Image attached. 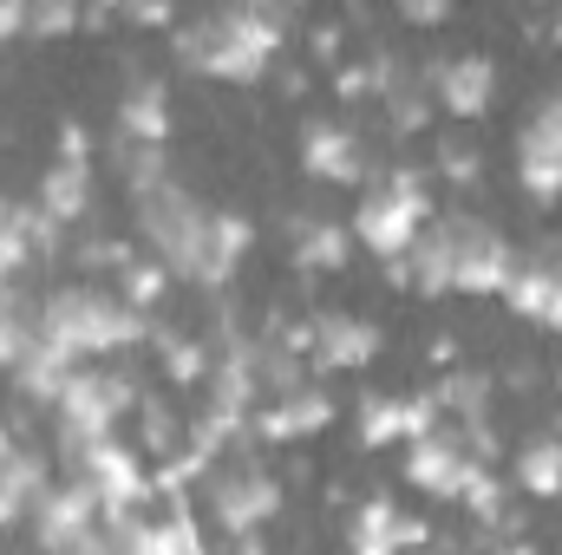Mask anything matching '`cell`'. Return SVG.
Segmentation results:
<instances>
[{"label": "cell", "mask_w": 562, "mask_h": 555, "mask_svg": "<svg viewBox=\"0 0 562 555\" xmlns=\"http://www.w3.org/2000/svg\"><path fill=\"white\" fill-rule=\"evenodd\" d=\"M177 59L210 72V79H229V86H256L269 72V59L281 53V13L269 7H223L216 20H190L170 33Z\"/></svg>", "instance_id": "6da1fadb"}, {"label": "cell", "mask_w": 562, "mask_h": 555, "mask_svg": "<svg viewBox=\"0 0 562 555\" xmlns=\"http://www.w3.org/2000/svg\"><path fill=\"white\" fill-rule=\"evenodd\" d=\"M132 203H138V229L150 236V249H157V262L170 275L196 281V287H229V269L216 262V223L177 177L150 183Z\"/></svg>", "instance_id": "7a4b0ae2"}, {"label": "cell", "mask_w": 562, "mask_h": 555, "mask_svg": "<svg viewBox=\"0 0 562 555\" xmlns=\"http://www.w3.org/2000/svg\"><path fill=\"white\" fill-rule=\"evenodd\" d=\"M33 320H40V333H46L53 347H66L72 360H99V353H119V347L150 340L144 307L119 301V294H105V287H92V281L53 287V294L40 301V314H33Z\"/></svg>", "instance_id": "3957f363"}, {"label": "cell", "mask_w": 562, "mask_h": 555, "mask_svg": "<svg viewBox=\"0 0 562 555\" xmlns=\"http://www.w3.org/2000/svg\"><path fill=\"white\" fill-rule=\"evenodd\" d=\"M431 223V196L413 170H393V177H373L360 190V209H353V242H367L380 262L406 256L413 236Z\"/></svg>", "instance_id": "277c9868"}, {"label": "cell", "mask_w": 562, "mask_h": 555, "mask_svg": "<svg viewBox=\"0 0 562 555\" xmlns=\"http://www.w3.org/2000/svg\"><path fill=\"white\" fill-rule=\"evenodd\" d=\"M138 386L132 380H119V373H79L72 366V380L59 386V399H53V418H59V444H86V438H112L119 431V418L138 412Z\"/></svg>", "instance_id": "5b68a950"}, {"label": "cell", "mask_w": 562, "mask_h": 555, "mask_svg": "<svg viewBox=\"0 0 562 555\" xmlns=\"http://www.w3.org/2000/svg\"><path fill=\"white\" fill-rule=\"evenodd\" d=\"M66 464H72V477H86V484L99 490L105 517H132L138 503H150V477H144L138 451H125V444H119V431H112V438L66 444Z\"/></svg>", "instance_id": "8992f818"}, {"label": "cell", "mask_w": 562, "mask_h": 555, "mask_svg": "<svg viewBox=\"0 0 562 555\" xmlns=\"http://www.w3.org/2000/svg\"><path fill=\"white\" fill-rule=\"evenodd\" d=\"M99 517H105L99 490H92L86 477H72V484L46 490L26 523H33V536H40L46 550H112V536L99 530Z\"/></svg>", "instance_id": "52a82bcc"}, {"label": "cell", "mask_w": 562, "mask_h": 555, "mask_svg": "<svg viewBox=\"0 0 562 555\" xmlns=\"http://www.w3.org/2000/svg\"><path fill=\"white\" fill-rule=\"evenodd\" d=\"M510 275H517L510 242L471 216H451V294H504Z\"/></svg>", "instance_id": "ba28073f"}, {"label": "cell", "mask_w": 562, "mask_h": 555, "mask_svg": "<svg viewBox=\"0 0 562 555\" xmlns=\"http://www.w3.org/2000/svg\"><path fill=\"white\" fill-rule=\"evenodd\" d=\"M210 503H216V523L243 543H256V523L281 517V484L256 464H229L210 477Z\"/></svg>", "instance_id": "9c48e42d"}, {"label": "cell", "mask_w": 562, "mask_h": 555, "mask_svg": "<svg viewBox=\"0 0 562 555\" xmlns=\"http://www.w3.org/2000/svg\"><path fill=\"white\" fill-rule=\"evenodd\" d=\"M425 92H431L438 112H451V118H484L491 99H497V66H491L484 53H458V59H445V66L425 72Z\"/></svg>", "instance_id": "30bf717a"}, {"label": "cell", "mask_w": 562, "mask_h": 555, "mask_svg": "<svg viewBox=\"0 0 562 555\" xmlns=\"http://www.w3.org/2000/svg\"><path fill=\"white\" fill-rule=\"evenodd\" d=\"M334 424V399L321 393V386H288L276 393L262 412H256V431L269 438V444H301V438H314V431H327Z\"/></svg>", "instance_id": "8fae6325"}, {"label": "cell", "mask_w": 562, "mask_h": 555, "mask_svg": "<svg viewBox=\"0 0 562 555\" xmlns=\"http://www.w3.org/2000/svg\"><path fill=\"white\" fill-rule=\"evenodd\" d=\"M464 471H471V451H464L458 438L425 431V438H413V444H406V477L419 484L425 497H438V503H458Z\"/></svg>", "instance_id": "7c38bea8"}, {"label": "cell", "mask_w": 562, "mask_h": 555, "mask_svg": "<svg viewBox=\"0 0 562 555\" xmlns=\"http://www.w3.org/2000/svg\"><path fill=\"white\" fill-rule=\"evenodd\" d=\"M373 353H380V327L373 320H360V314H321L314 320V366L360 373V366H373Z\"/></svg>", "instance_id": "4fadbf2b"}, {"label": "cell", "mask_w": 562, "mask_h": 555, "mask_svg": "<svg viewBox=\"0 0 562 555\" xmlns=\"http://www.w3.org/2000/svg\"><path fill=\"white\" fill-rule=\"evenodd\" d=\"M301 163H307L314 183H334V190H347V183L367 177V163H360V138H353L347 125H327V118H314V125L301 132Z\"/></svg>", "instance_id": "5bb4252c"}, {"label": "cell", "mask_w": 562, "mask_h": 555, "mask_svg": "<svg viewBox=\"0 0 562 555\" xmlns=\"http://www.w3.org/2000/svg\"><path fill=\"white\" fill-rule=\"evenodd\" d=\"M438 393H419V399H367L360 406V438L380 451V444H413L438 424Z\"/></svg>", "instance_id": "9a60e30c"}, {"label": "cell", "mask_w": 562, "mask_h": 555, "mask_svg": "<svg viewBox=\"0 0 562 555\" xmlns=\"http://www.w3.org/2000/svg\"><path fill=\"white\" fill-rule=\"evenodd\" d=\"M347 536H353L360 555H393V550H419V543H431V530H425L419 517H406L393 497H367Z\"/></svg>", "instance_id": "2e32d148"}, {"label": "cell", "mask_w": 562, "mask_h": 555, "mask_svg": "<svg viewBox=\"0 0 562 555\" xmlns=\"http://www.w3.org/2000/svg\"><path fill=\"white\" fill-rule=\"evenodd\" d=\"M46 490H53V471H46L40 451H20V444L0 451V530L20 523V517H33Z\"/></svg>", "instance_id": "e0dca14e"}, {"label": "cell", "mask_w": 562, "mask_h": 555, "mask_svg": "<svg viewBox=\"0 0 562 555\" xmlns=\"http://www.w3.org/2000/svg\"><path fill=\"white\" fill-rule=\"evenodd\" d=\"M72 366H79V360H72L66 347H53V340H46V333L33 327V340H26V353H20V366H13V380H20V393H26V399H40V406H53V399H59V386L72 380Z\"/></svg>", "instance_id": "ac0fdd59"}, {"label": "cell", "mask_w": 562, "mask_h": 555, "mask_svg": "<svg viewBox=\"0 0 562 555\" xmlns=\"http://www.w3.org/2000/svg\"><path fill=\"white\" fill-rule=\"evenodd\" d=\"M119 138H138V144L170 138V92L157 79H132L125 86V99H119Z\"/></svg>", "instance_id": "d6986e66"}, {"label": "cell", "mask_w": 562, "mask_h": 555, "mask_svg": "<svg viewBox=\"0 0 562 555\" xmlns=\"http://www.w3.org/2000/svg\"><path fill=\"white\" fill-rule=\"evenodd\" d=\"M40 209L46 216H59V223H79L86 209H92V163H53L46 177H40Z\"/></svg>", "instance_id": "ffe728a7"}, {"label": "cell", "mask_w": 562, "mask_h": 555, "mask_svg": "<svg viewBox=\"0 0 562 555\" xmlns=\"http://www.w3.org/2000/svg\"><path fill=\"white\" fill-rule=\"evenodd\" d=\"M517 490L537 497V503H557L562 497V438H537L517 451Z\"/></svg>", "instance_id": "44dd1931"}, {"label": "cell", "mask_w": 562, "mask_h": 555, "mask_svg": "<svg viewBox=\"0 0 562 555\" xmlns=\"http://www.w3.org/2000/svg\"><path fill=\"white\" fill-rule=\"evenodd\" d=\"M294 236H301V242H294V262H301V269H314V275H327V269H347V249H353V236H347L340 223H301Z\"/></svg>", "instance_id": "7402d4cb"}, {"label": "cell", "mask_w": 562, "mask_h": 555, "mask_svg": "<svg viewBox=\"0 0 562 555\" xmlns=\"http://www.w3.org/2000/svg\"><path fill=\"white\" fill-rule=\"evenodd\" d=\"M86 26V7L79 0H26V33L33 39H66Z\"/></svg>", "instance_id": "603a6c76"}, {"label": "cell", "mask_w": 562, "mask_h": 555, "mask_svg": "<svg viewBox=\"0 0 562 555\" xmlns=\"http://www.w3.org/2000/svg\"><path fill=\"white\" fill-rule=\"evenodd\" d=\"M33 262V242H26V209L20 203H0V281H13Z\"/></svg>", "instance_id": "cb8c5ba5"}, {"label": "cell", "mask_w": 562, "mask_h": 555, "mask_svg": "<svg viewBox=\"0 0 562 555\" xmlns=\"http://www.w3.org/2000/svg\"><path fill=\"white\" fill-rule=\"evenodd\" d=\"M157 347H164V380H170V386H196V380L210 373V360H203L196 340H183V333H157Z\"/></svg>", "instance_id": "d4e9b609"}, {"label": "cell", "mask_w": 562, "mask_h": 555, "mask_svg": "<svg viewBox=\"0 0 562 555\" xmlns=\"http://www.w3.org/2000/svg\"><path fill=\"white\" fill-rule=\"evenodd\" d=\"M164 281H170L164 262H138V256H132V262H119V287H125V301H132V307H157V301H164Z\"/></svg>", "instance_id": "484cf974"}, {"label": "cell", "mask_w": 562, "mask_h": 555, "mask_svg": "<svg viewBox=\"0 0 562 555\" xmlns=\"http://www.w3.org/2000/svg\"><path fill=\"white\" fill-rule=\"evenodd\" d=\"M210 223H216V262L236 275V269H243V256L256 249V223H249V216H210Z\"/></svg>", "instance_id": "4316f807"}, {"label": "cell", "mask_w": 562, "mask_h": 555, "mask_svg": "<svg viewBox=\"0 0 562 555\" xmlns=\"http://www.w3.org/2000/svg\"><path fill=\"white\" fill-rule=\"evenodd\" d=\"M458 503H464L471 517H497V510H504V484H497V477H491V471H484V464L471 457V471H464V490H458Z\"/></svg>", "instance_id": "83f0119b"}, {"label": "cell", "mask_w": 562, "mask_h": 555, "mask_svg": "<svg viewBox=\"0 0 562 555\" xmlns=\"http://www.w3.org/2000/svg\"><path fill=\"white\" fill-rule=\"evenodd\" d=\"M105 13H125V26H177L170 0H99Z\"/></svg>", "instance_id": "f1b7e54d"}, {"label": "cell", "mask_w": 562, "mask_h": 555, "mask_svg": "<svg viewBox=\"0 0 562 555\" xmlns=\"http://www.w3.org/2000/svg\"><path fill=\"white\" fill-rule=\"evenodd\" d=\"M438 170H445V177H451L458 190H471V183H477V157H471V150H464L458 138L438 144Z\"/></svg>", "instance_id": "f546056e"}, {"label": "cell", "mask_w": 562, "mask_h": 555, "mask_svg": "<svg viewBox=\"0 0 562 555\" xmlns=\"http://www.w3.org/2000/svg\"><path fill=\"white\" fill-rule=\"evenodd\" d=\"M524 138H530V144H543L550 157H562V99H550V105H543V112L530 118V132H524Z\"/></svg>", "instance_id": "4dcf8cb0"}, {"label": "cell", "mask_w": 562, "mask_h": 555, "mask_svg": "<svg viewBox=\"0 0 562 555\" xmlns=\"http://www.w3.org/2000/svg\"><path fill=\"white\" fill-rule=\"evenodd\" d=\"M537 327H550V333H562V269H550V281H543V301H537V314H530Z\"/></svg>", "instance_id": "1f68e13d"}, {"label": "cell", "mask_w": 562, "mask_h": 555, "mask_svg": "<svg viewBox=\"0 0 562 555\" xmlns=\"http://www.w3.org/2000/svg\"><path fill=\"white\" fill-rule=\"evenodd\" d=\"M477 399H484V380H445L438 386V406H451V412H477Z\"/></svg>", "instance_id": "d6a6232c"}, {"label": "cell", "mask_w": 562, "mask_h": 555, "mask_svg": "<svg viewBox=\"0 0 562 555\" xmlns=\"http://www.w3.org/2000/svg\"><path fill=\"white\" fill-rule=\"evenodd\" d=\"M59 157L66 163H92V132L86 125H59Z\"/></svg>", "instance_id": "836d02e7"}, {"label": "cell", "mask_w": 562, "mask_h": 555, "mask_svg": "<svg viewBox=\"0 0 562 555\" xmlns=\"http://www.w3.org/2000/svg\"><path fill=\"white\" fill-rule=\"evenodd\" d=\"M400 13H406L413 26H438V20L451 13V0H400Z\"/></svg>", "instance_id": "e575fe53"}, {"label": "cell", "mask_w": 562, "mask_h": 555, "mask_svg": "<svg viewBox=\"0 0 562 555\" xmlns=\"http://www.w3.org/2000/svg\"><path fill=\"white\" fill-rule=\"evenodd\" d=\"M334 92H340V99H367V92H373V72H360V66H347V72L334 79Z\"/></svg>", "instance_id": "d590c367"}, {"label": "cell", "mask_w": 562, "mask_h": 555, "mask_svg": "<svg viewBox=\"0 0 562 555\" xmlns=\"http://www.w3.org/2000/svg\"><path fill=\"white\" fill-rule=\"evenodd\" d=\"M26 33V0H0V39H20Z\"/></svg>", "instance_id": "8d00e7d4"}, {"label": "cell", "mask_w": 562, "mask_h": 555, "mask_svg": "<svg viewBox=\"0 0 562 555\" xmlns=\"http://www.w3.org/2000/svg\"><path fill=\"white\" fill-rule=\"evenodd\" d=\"M314 59H340V26H314Z\"/></svg>", "instance_id": "74e56055"}, {"label": "cell", "mask_w": 562, "mask_h": 555, "mask_svg": "<svg viewBox=\"0 0 562 555\" xmlns=\"http://www.w3.org/2000/svg\"><path fill=\"white\" fill-rule=\"evenodd\" d=\"M236 7H269V13H281V0H236Z\"/></svg>", "instance_id": "f35d334b"}, {"label": "cell", "mask_w": 562, "mask_h": 555, "mask_svg": "<svg viewBox=\"0 0 562 555\" xmlns=\"http://www.w3.org/2000/svg\"><path fill=\"white\" fill-rule=\"evenodd\" d=\"M0 451H13V438H7V424H0Z\"/></svg>", "instance_id": "ab89813d"}]
</instances>
